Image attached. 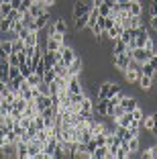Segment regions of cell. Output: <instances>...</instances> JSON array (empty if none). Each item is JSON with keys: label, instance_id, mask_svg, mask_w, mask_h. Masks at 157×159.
<instances>
[{"label": "cell", "instance_id": "11", "mask_svg": "<svg viewBox=\"0 0 157 159\" xmlns=\"http://www.w3.org/2000/svg\"><path fill=\"white\" fill-rule=\"evenodd\" d=\"M35 104H37L39 112H41L43 108H47V106H53V102H51V96H45V94H39L37 98H35Z\"/></svg>", "mask_w": 157, "mask_h": 159}, {"label": "cell", "instance_id": "9", "mask_svg": "<svg viewBox=\"0 0 157 159\" xmlns=\"http://www.w3.org/2000/svg\"><path fill=\"white\" fill-rule=\"evenodd\" d=\"M14 155L19 159H29V151H27V143L25 141H16V145H14Z\"/></svg>", "mask_w": 157, "mask_h": 159}, {"label": "cell", "instance_id": "21", "mask_svg": "<svg viewBox=\"0 0 157 159\" xmlns=\"http://www.w3.org/2000/svg\"><path fill=\"white\" fill-rule=\"evenodd\" d=\"M155 67L149 63V61H145V63H141V75H149V78H155Z\"/></svg>", "mask_w": 157, "mask_h": 159}, {"label": "cell", "instance_id": "37", "mask_svg": "<svg viewBox=\"0 0 157 159\" xmlns=\"http://www.w3.org/2000/svg\"><path fill=\"white\" fill-rule=\"evenodd\" d=\"M149 14H151V16H157V0H151V4H149Z\"/></svg>", "mask_w": 157, "mask_h": 159}, {"label": "cell", "instance_id": "42", "mask_svg": "<svg viewBox=\"0 0 157 159\" xmlns=\"http://www.w3.org/2000/svg\"><path fill=\"white\" fill-rule=\"evenodd\" d=\"M21 4H23V0H10V6H12V8H19Z\"/></svg>", "mask_w": 157, "mask_h": 159}, {"label": "cell", "instance_id": "16", "mask_svg": "<svg viewBox=\"0 0 157 159\" xmlns=\"http://www.w3.org/2000/svg\"><path fill=\"white\" fill-rule=\"evenodd\" d=\"M120 35H122V25L120 23H114L110 29H108V39H112V41L120 39Z\"/></svg>", "mask_w": 157, "mask_h": 159}, {"label": "cell", "instance_id": "4", "mask_svg": "<svg viewBox=\"0 0 157 159\" xmlns=\"http://www.w3.org/2000/svg\"><path fill=\"white\" fill-rule=\"evenodd\" d=\"M82 70H84V61H82V57L78 55V57H76V59L67 66V71H69V75H82V74H84Z\"/></svg>", "mask_w": 157, "mask_h": 159}, {"label": "cell", "instance_id": "20", "mask_svg": "<svg viewBox=\"0 0 157 159\" xmlns=\"http://www.w3.org/2000/svg\"><path fill=\"white\" fill-rule=\"evenodd\" d=\"M114 120H116V125H118V126H125V129H129L131 122H133V114H131V112H125L122 116L114 118Z\"/></svg>", "mask_w": 157, "mask_h": 159}, {"label": "cell", "instance_id": "38", "mask_svg": "<svg viewBox=\"0 0 157 159\" xmlns=\"http://www.w3.org/2000/svg\"><path fill=\"white\" fill-rule=\"evenodd\" d=\"M35 74H39V75H43V74H45V63H43V59L37 63V67H35Z\"/></svg>", "mask_w": 157, "mask_h": 159}, {"label": "cell", "instance_id": "23", "mask_svg": "<svg viewBox=\"0 0 157 159\" xmlns=\"http://www.w3.org/2000/svg\"><path fill=\"white\" fill-rule=\"evenodd\" d=\"M141 157L143 159H157V145L149 147V149H145L143 153H141Z\"/></svg>", "mask_w": 157, "mask_h": 159}, {"label": "cell", "instance_id": "25", "mask_svg": "<svg viewBox=\"0 0 157 159\" xmlns=\"http://www.w3.org/2000/svg\"><path fill=\"white\" fill-rule=\"evenodd\" d=\"M6 19H8L10 23H14V20H21V19H23V12H21V10H16V8H12L8 14H6Z\"/></svg>", "mask_w": 157, "mask_h": 159}, {"label": "cell", "instance_id": "13", "mask_svg": "<svg viewBox=\"0 0 157 159\" xmlns=\"http://www.w3.org/2000/svg\"><path fill=\"white\" fill-rule=\"evenodd\" d=\"M129 14L131 16H141L143 14V4L139 0H131L129 2Z\"/></svg>", "mask_w": 157, "mask_h": 159}, {"label": "cell", "instance_id": "44", "mask_svg": "<svg viewBox=\"0 0 157 159\" xmlns=\"http://www.w3.org/2000/svg\"><path fill=\"white\" fill-rule=\"evenodd\" d=\"M114 2H129V0H114Z\"/></svg>", "mask_w": 157, "mask_h": 159}, {"label": "cell", "instance_id": "1", "mask_svg": "<svg viewBox=\"0 0 157 159\" xmlns=\"http://www.w3.org/2000/svg\"><path fill=\"white\" fill-rule=\"evenodd\" d=\"M131 49L129 47H127V51L125 53H118V55H112V66L116 67V70L120 71V74H122V71L127 70V67H129V61H131Z\"/></svg>", "mask_w": 157, "mask_h": 159}, {"label": "cell", "instance_id": "27", "mask_svg": "<svg viewBox=\"0 0 157 159\" xmlns=\"http://www.w3.org/2000/svg\"><path fill=\"white\" fill-rule=\"evenodd\" d=\"M139 151V137H133V139H129V153H137Z\"/></svg>", "mask_w": 157, "mask_h": 159}, {"label": "cell", "instance_id": "15", "mask_svg": "<svg viewBox=\"0 0 157 159\" xmlns=\"http://www.w3.org/2000/svg\"><path fill=\"white\" fill-rule=\"evenodd\" d=\"M137 82H139V86H141L143 92H151L153 90V78H149V75H141Z\"/></svg>", "mask_w": 157, "mask_h": 159}, {"label": "cell", "instance_id": "46", "mask_svg": "<svg viewBox=\"0 0 157 159\" xmlns=\"http://www.w3.org/2000/svg\"><path fill=\"white\" fill-rule=\"evenodd\" d=\"M110 2H114V0H110Z\"/></svg>", "mask_w": 157, "mask_h": 159}, {"label": "cell", "instance_id": "29", "mask_svg": "<svg viewBox=\"0 0 157 159\" xmlns=\"http://www.w3.org/2000/svg\"><path fill=\"white\" fill-rule=\"evenodd\" d=\"M10 25H12V23H10L6 16H2V19H0V33H8V31H10Z\"/></svg>", "mask_w": 157, "mask_h": 159}, {"label": "cell", "instance_id": "14", "mask_svg": "<svg viewBox=\"0 0 157 159\" xmlns=\"http://www.w3.org/2000/svg\"><path fill=\"white\" fill-rule=\"evenodd\" d=\"M53 25H55V33H59V35L69 33V27H67V23H65V19H53Z\"/></svg>", "mask_w": 157, "mask_h": 159}, {"label": "cell", "instance_id": "30", "mask_svg": "<svg viewBox=\"0 0 157 159\" xmlns=\"http://www.w3.org/2000/svg\"><path fill=\"white\" fill-rule=\"evenodd\" d=\"M12 10V6H10V2H4V4H0V14L2 16H6V14Z\"/></svg>", "mask_w": 157, "mask_h": 159}, {"label": "cell", "instance_id": "10", "mask_svg": "<svg viewBox=\"0 0 157 159\" xmlns=\"http://www.w3.org/2000/svg\"><path fill=\"white\" fill-rule=\"evenodd\" d=\"M92 159H112L108 153V145H98L92 153Z\"/></svg>", "mask_w": 157, "mask_h": 159}, {"label": "cell", "instance_id": "19", "mask_svg": "<svg viewBox=\"0 0 157 159\" xmlns=\"http://www.w3.org/2000/svg\"><path fill=\"white\" fill-rule=\"evenodd\" d=\"M125 51H127V43L122 39L112 41V55H118V53H125Z\"/></svg>", "mask_w": 157, "mask_h": 159}, {"label": "cell", "instance_id": "33", "mask_svg": "<svg viewBox=\"0 0 157 159\" xmlns=\"http://www.w3.org/2000/svg\"><path fill=\"white\" fill-rule=\"evenodd\" d=\"M8 75H10V80H12V78H16V75H21L19 66H10V67H8Z\"/></svg>", "mask_w": 157, "mask_h": 159}, {"label": "cell", "instance_id": "5", "mask_svg": "<svg viewBox=\"0 0 157 159\" xmlns=\"http://www.w3.org/2000/svg\"><path fill=\"white\" fill-rule=\"evenodd\" d=\"M151 39V35L147 33V29L141 25V27L137 29V37H135V43H137V47H145V43Z\"/></svg>", "mask_w": 157, "mask_h": 159}, {"label": "cell", "instance_id": "3", "mask_svg": "<svg viewBox=\"0 0 157 159\" xmlns=\"http://www.w3.org/2000/svg\"><path fill=\"white\" fill-rule=\"evenodd\" d=\"M59 53H61V61L65 63V67H67L69 63H72V61L76 59V57H78V55H76V51L72 49V47H67V45H63V47H61V49H59Z\"/></svg>", "mask_w": 157, "mask_h": 159}, {"label": "cell", "instance_id": "17", "mask_svg": "<svg viewBox=\"0 0 157 159\" xmlns=\"http://www.w3.org/2000/svg\"><path fill=\"white\" fill-rule=\"evenodd\" d=\"M49 8H45L43 4H39V2H33L31 4V8H29V12H31V16L33 19H37V16H41L43 12H47Z\"/></svg>", "mask_w": 157, "mask_h": 159}, {"label": "cell", "instance_id": "8", "mask_svg": "<svg viewBox=\"0 0 157 159\" xmlns=\"http://www.w3.org/2000/svg\"><path fill=\"white\" fill-rule=\"evenodd\" d=\"M120 106L125 108L127 112H133L135 108L139 106V102H137V98H135V96H125V98L120 100Z\"/></svg>", "mask_w": 157, "mask_h": 159}, {"label": "cell", "instance_id": "39", "mask_svg": "<svg viewBox=\"0 0 157 159\" xmlns=\"http://www.w3.org/2000/svg\"><path fill=\"white\" fill-rule=\"evenodd\" d=\"M118 90H120V84H116V82H110V96H114Z\"/></svg>", "mask_w": 157, "mask_h": 159}, {"label": "cell", "instance_id": "43", "mask_svg": "<svg viewBox=\"0 0 157 159\" xmlns=\"http://www.w3.org/2000/svg\"><path fill=\"white\" fill-rule=\"evenodd\" d=\"M4 59H8V53H6L4 49L0 47V61H4Z\"/></svg>", "mask_w": 157, "mask_h": 159}, {"label": "cell", "instance_id": "12", "mask_svg": "<svg viewBox=\"0 0 157 159\" xmlns=\"http://www.w3.org/2000/svg\"><path fill=\"white\" fill-rule=\"evenodd\" d=\"M122 75H125V80L129 82V84H135V82L141 78V71H139V70H133V67H127V70L122 71Z\"/></svg>", "mask_w": 157, "mask_h": 159}, {"label": "cell", "instance_id": "7", "mask_svg": "<svg viewBox=\"0 0 157 159\" xmlns=\"http://www.w3.org/2000/svg\"><path fill=\"white\" fill-rule=\"evenodd\" d=\"M131 57L133 59H137L139 63H145V61H149V57H151V53L145 51V47H135L133 53H131Z\"/></svg>", "mask_w": 157, "mask_h": 159}, {"label": "cell", "instance_id": "31", "mask_svg": "<svg viewBox=\"0 0 157 159\" xmlns=\"http://www.w3.org/2000/svg\"><path fill=\"white\" fill-rule=\"evenodd\" d=\"M37 90L41 94H45V96H49V84H47V82H41V84L37 86Z\"/></svg>", "mask_w": 157, "mask_h": 159}, {"label": "cell", "instance_id": "41", "mask_svg": "<svg viewBox=\"0 0 157 159\" xmlns=\"http://www.w3.org/2000/svg\"><path fill=\"white\" fill-rule=\"evenodd\" d=\"M149 63H151V66L155 67V71H157V55H151V57H149Z\"/></svg>", "mask_w": 157, "mask_h": 159}, {"label": "cell", "instance_id": "2", "mask_svg": "<svg viewBox=\"0 0 157 159\" xmlns=\"http://www.w3.org/2000/svg\"><path fill=\"white\" fill-rule=\"evenodd\" d=\"M41 149H43V143L39 139H31L27 143V151H29V159H39L41 155Z\"/></svg>", "mask_w": 157, "mask_h": 159}, {"label": "cell", "instance_id": "36", "mask_svg": "<svg viewBox=\"0 0 157 159\" xmlns=\"http://www.w3.org/2000/svg\"><path fill=\"white\" fill-rule=\"evenodd\" d=\"M4 145H6V131H4V129H0V151L4 149Z\"/></svg>", "mask_w": 157, "mask_h": 159}, {"label": "cell", "instance_id": "22", "mask_svg": "<svg viewBox=\"0 0 157 159\" xmlns=\"http://www.w3.org/2000/svg\"><path fill=\"white\" fill-rule=\"evenodd\" d=\"M41 82H43V75L35 74V71H33V74H31V75H29V78H27V84L31 86V88H37V86L41 84Z\"/></svg>", "mask_w": 157, "mask_h": 159}, {"label": "cell", "instance_id": "32", "mask_svg": "<svg viewBox=\"0 0 157 159\" xmlns=\"http://www.w3.org/2000/svg\"><path fill=\"white\" fill-rule=\"evenodd\" d=\"M131 114H133V118H135V120H141V118H143L145 116V112H143V110H141V108H135V110H133V112H131Z\"/></svg>", "mask_w": 157, "mask_h": 159}, {"label": "cell", "instance_id": "34", "mask_svg": "<svg viewBox=\"0 0 157 159\" xmlns=\"http://www.w3.org/2000/svg\"><path fill=\"white\" fill-rule=\"evenodd\" d=\"M45 31H47V37H53V35H55V25H53V20H51V23H47Z\"/></svg>", "mask_w": 157, "mask_h": 159}, {"label": "cell", "instance_id": "40", "mask_svg": "<svg viewBox=\"0 0 157 159\" xmlns=\"http://www.w3.org/2000/svg\"><path fill=\"white\" fill-rule=\"evenodd\" d=\"M149 27H151L153 31H157V16H151V20H149Z\"/></svg>", "mask_w": 157, "mask_h": 159}, {"label": "cell", "instance_id": "6", "mask_svg": "<svg viewBox=\"0 0 157 159\" xmlns=\"http://www.w3.org/2000/svg\"><path fill=\"white\" fill-rule=\"evenodd\" d=\"M110 98V82H102L96 88V100H106Z\"/></svg>", "mask_w": 157, "mask_h": 159}, {"label": "cell", "instance_id": "24", "mask_svg": "<svg viewBox=\"0 0 157 159\" xmlns=\"http://www.w3.org/2000/svg\"><path fill=\"white\" fill-rule=\"evenodd\" d=\"M12 51H16V53H23L25 51V41L21 37H14V41H12Z\"/></svg>", "mask_w": 157, "mask_h": 159}, {"label": "cell", "instance_id": "28", "mask_svg": "<svg viewBox=\"0 0 157 159\" xmlns=\"http://www.w3.org/2000/svg\"><path fill=\"white\" fill-rule=\"evenodd\" d=\"M19 71H21V75H23L25 80H27L29 75L33 74V71H31V67H29V63H27V61H25V63H21V66H19Z\"/></svg>", "mask_w": 157, "mask_h": 159}, {"label": "cell", "instance_id": "45", "mask_svg": "<svg viewBox=\"0 0 157 159\" xmlns=\"http://www.w3.org/2000/svg\"><path fill=\"white\" fill-rule=\"evenodd\" d=\"M0 19H2V14H0Z\"/></svg>", "mask_w": 157, "mask_h": 159}, {"label": "cell", "instance_id": "18", "mask_svg": "<svg viewBox=\"0 0 157 159\" xmlns=\"http://www.w3.org/2000/svg\"><path fill=\"white\" fill-rule=\"evenodd\" d=\"M88 16H90V12H86V14H82V16H78V19H74V29H76V31L86 29V25H88Z\"/></svg>", "mask_w": 157, "mask_h": 159}, {"label": "cell", "instance_id": "26", "mask_svg": "<svg viewBox=\"0 0 157 159\" xmlns=\"http://www.w3.org/2000/svg\"><path fill=\"white\" fill-rule=\"evenodd\" d=\"M55 70L53 67H49V70H45V74H43V82H47V84H51L53 80H55Z\"/></svg>", "mask_w": 157, "mask_h": 159}, {"label": "cell", "instance_id": "35", "mask_svg": "<svg viewBox=\"0 0 157 159\" xmlns=\"http://www.w3.org/2000/svg\"><path fill=\"white\" fill-rule=\"evenodd\" d=\"M0 47H2L6 53H10L12 51V41H0Z\"/></svg>", "mask_w": 157, "mask_h": 159}]
</instances>
